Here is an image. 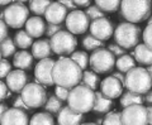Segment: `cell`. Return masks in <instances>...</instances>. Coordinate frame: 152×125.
<instances>
[{
  "label": "cell",
  "instance_id": "25",
  "mask_svg": "<svg viewBox=\"0 0 152 125\" xmlns=\"http://www.w3.org/2000/svg\"><path fill=\"white\" fill-rule=\"evenodd\" d=\"M14 42H15L18 48H20V49H27V48L33 46L34 38L28 34L26 31H18L15 34H14Z\"/></svg>",
  "mask_w": 152,
  "mask_h": 125
},
{
  "label": "cell",
  "instance_id": "18",
  "mask_svg": "<svg viewBox=\"0 0 152 125\" xmlns=\"http://www.w3.org/2000/svg\"><path fill=\"white\" fill-rule=\"evenodd\" d=\"M84 121V114L76 113L69 105L64 106L61 111L57 114V123L58 125H81Z\"/></svg>",
  "mask_w": 152,
  "mask_h": 125
},
{
  "label": "cell",
  "instance_id": "22",
  "mask_svg": "<svg viewBox=\"0 0 152 125\" xmlns=\"http://www.w3.org/2000/svg\"><path fill=\"white\" fill-rule=\"evenodd\" d=\"M33 60H34V57H33L32 52H28L27 49H22L13 56V65L15 68L28 71L32 68Z\"/></svg>",
  "mask_w": 152,
  "mask_h": 125
},
{
  "label": "cell",
  "instance_id": "53",
  "mask_svg": "<svg viewBox=\"0 0 152 125\" xmlns=\"http://www.w3.org/2000/svg\"><path fill=\"white\" fill-rule=\"evenodd\" d=\"M14 1H18V3H29V0H14Z\"/></svg>",
  "mask_w": 152,
  "mask_h": 125
},
{
  "label": "cell",
  "instance_id": "7",
  "mask_svg": "<svg viewBox=\"0 0 152 125\" xmlns=\"http://www.w3.org/2000/svg\"><path fill=\"white\" fill-rule=\"evenodd\" d=\"M20 96L24 100V102L32 109L43 108L48 100V94L46 91V87L37 81L27 84L26 87L22 90Z\"/></svg>",
  "mask_w": 152,
  "mask_h": 125
},
{
  "label": "cell",
  "instance_id": "10",
  "mask_svg": "<svg viewBox=\"0 0 152 125\" xmlns=\"http://www.w3.org/2000/svg\"><path fill=\"white\" fill-rule=\"evenodd\" d=\"M122 121L124 125H148V111L142 104L123 108Z\"/></svg>",
  "mask_w": 152,
  "mask_h": 125
},
{
  "label": "cell",
  "instance_id": "37",
  "mask_svg": "<svg viewBox=\"0 0 152 125\" xmlns=\"http://www.w3.org/2000/svg\"><path fill=\"white\" fill-rule=\"evenodd\" d=\"M12 72V63L7 58H1L0 61V77L7 78V76Z\"/></svg>",
  "mask_w": 152,
  "mask_h": 125
},
{
  "label": "cell",
  "instance_id": "36",
  "mask_svg": "<svg viewBox=\"0 0 152 125\" xmlns=\"http://www.w3.org/2000/svg\"><path fill=\"white\" fill-rule=\"evenodd\" d=\"M85 13L88 14V17L90 18V20H95V19H99V18H104L105 17V12H103L100 8H99L96 4H94V5H89L86 8V10Z\"/></svg>",
  "mask_w": 152,
  "mask_h": 125
},
{
  "label": "cell",
  "instance_id": "40",
  "mask_svg": "<svg viewBox=\"0 0 152 125\" xmlns=\"http://www.w3.org/2000/svg\"><path fill=\"white\" fill-rule=\"evenodd\" d=\"M143 43H146L150 48H152V24H147V27L143 29Z\"/></svg>",
  "mask_w": 152,
  "mask_h": 125
},
{
  "label": "cell",
  "instance_id": "2",
  "mask_svg": "<svg viewBox=\"0 0 152 125\" xmlns=\"http://www.w3.org/2000/svg\"><path fill=\"white\" fill-rule=\"evenodd\" d=\"M152 0H122L119 15L129 23H141L151 17Z\"/></svg>",
  "mask_w": 152,
  "mask_h": 125
},
{
  "label": "cell",
  "instance_id": "9",
  "mask_svg": "<svg viewBox=\"0 0 152 125\" xmlns=\"http://www.w3.org/2000/svg\"><path fill=\"white\" fill-rule=\"evenodd\" d=\"M115 56H114L108 48L93 51L90 55V67L96 73H108L115 67Z\"/></svg>",
  "mask_w": 152,
  "mask_h": 125
},
{
  "label": "cell",
  "instance_id": "49",
  "mask_svg": "<svg viewBox=\"0 0 152 125\" xmlns=\"http://www.w3.org/2000/svg\"><path fill=\"white\" fill-rule=\"evenodd\" d=\"M147 111H148V125H152V105L147 106Z\"/></svg>",
  "mask_w": 152,
  "mask_h": 125
},
{
  "label": "cell",
  "instance_id": "20",
  "mask_svg": "<svg viewBox=\"0 0 152 125\" xmlns=\"http://www.w3.org/2000/svg\"><path fill=\"white\" fill-rule=\"evenodd\" d=\"M32 55L36 60H39V61L45 60V58H50L51 55H53L50 39H38V41H36L32 46Z\"/></svg>",
  "mask_w": 152,
  "mask_h": 125
},
{
  "label": "cell",
  "instance_id": "34",
  "mask_svg": "<svg viewBox=\"0 0 152 125\" xmlns=\"http://www.w3.org/2000/svg\"><path fill=\"white\" fill-rule=\"evenodd\" d=\"M70 58L74 60L84 71L86 70L88 66H90V57L85 51H75L74 53L71 55Z\"/></svg>",
  "mask_w": 152,
  "mask_h": 125
},
{
  "label": "cell",
  "instance_id": "35",
  "mask_svg": "<svg viewBox=\"0 0 152 125\" xmlns=\"http://www.w3.org/2000/svg\"><path fill=\"white\" fill-rule=\"evenodd\" d=\"M103 125H124L122 121V113L119 111H109L104 116Z\"/></svg>",
  "mask_w": 152,
  "mask_h": 125
},
{
  "label": "cell",
  "instance_id": "32",
  "mask_svg": "<svg viewBox=\"0 0 152 125\" xmlns=\"http://www.w3.org/2000/svg\"><path fill=\"white\" fill-rule=\"evenodd\" d=\"M95 4L105 13H114L119 10L122 0H95Z\"/></svg>",
  "mask_w": 152,
  "mask_h": 125
},
{
  "label": "cell",
  "instance_id": "46",
  "mask_svg": "<svg viewBox=\"0 0 152 125\" xmlns=\"http://www.w3.org/2000/svg\"><path fill=\"white\" fill-rule=\"evenodd\" d=\"M74 1L80 8H88L90 5V3H91V0H74Z\"/></svg>",
  "mask_w": 152,
  "mask_h": 125
},
{
  "label": "cell",
  "instance_id": "52",
  "mask_svg": "<svg viewBox=\"0 0 152 125\" xmlns=\"http://www.w3.org/2000/svg\"><path fill=\"white\" fill-rule=\"evenodd\" d=\"M147 71H148V73H150V76H151V78H152V65L147 66Z\"/></svg>",
  "mask_w": 152,
  "mask_h": 125
},
{
  "label": "cell",
  "instance_id": "4",
  "mask_svg": "<svg viewBox=\"0 0 152 125\" xmlns=\"http://www.w3.org/2000/svg\"><path fill=\"white\" fill-rule=\"evenodd\" d=\"M142 34L143 32L140 25L129 22H122L117 25L113 38L114 42L118 43L121 47L126 49H132L140 44Z\"/></svg>",
  "mask_w": 152,
  "mask_h": 125
},
{
  "label": "cell",
  "instance_id": "43",
  "mask_svg": "<svg viewBox=\"0 0 152 125\" xmlns=\"http://www.w3.org/2000/svg\"><path fill=\"white\" fill-rule=\"evenodd\" d=\"M0 89H1V94H0V99H1V101H4L5 99H9L12 96L13 91L8 87L7 82H4V81H0Z\"/></svg>",
  "mask_w": 152,
  "mask_h": 125
},
{
  "label": "cell",
  "instance_id": "44",
  "mask_svg": "<svg viewBox=\"0 0 152 125\" xmlns=\"http://www.w3.org/2000/svg\"><path fill=\"white\" fill-rule=\"evenodd\" d=\"M8 27L9 25L4 20L0 22V29H1V33H0V41H4V39H7L8 38V34H9Z\"/></svg>",
  "mask_w": 152,
  "mask_h": 125
},
{
  "label": "cell",
  "instance_id": "6",
  "mask_svg": "<svg viewBox=\"0 0 152 125\" xmlns=\"http://www.w3.org/2000/svg\"><path fill=\"white\" fill-rule=\"evenodd\" d=\"M29 8L26 7V4L14 1L12 4L7 5L5 9H3L0 13L1 20H4L13 29H19L29 19Z\"/></svg>",
  "mask_w": 152,
  "mask_h": 125
},
{
  "label": "cell",
  "instance_id": "31",
  "mask_svg": "<svg viewBox=\"0 0 152 125\" xmlns=\"http://www.w3.org/2000/svg\"><path fill=\"white\" fill-rule=\"evenodd\" d=\"M62 102L64 101H61V100L57 97L56 95H52L48 97V100H47V102L45 104V111L47 113H50L52 115H56V114H58L61 111V109H62Z\"/></svg>",
  "mask_w": 152,
  "mask_h": 125
},
{
  "label": "cell",
  "instance_id": "42",
  "mask_svg": "<svg viewBox=\"0 0 152 125\" xmlns=\"http://www.w3.org/2000/svg\"><path fill=\"white\" fill-rule=\"evenodd\" d=\"M13 108L23 109V110H26V111H31V110H32V108H29V106H28V105L24 102V100L22 99L20 95L15 96V99H14V101H13Z\"/></svg>",
  "mask_w": 152,
  "mask_h": 125
},
{
  "label": "cell",
  "instance_id": "41",
  "mask_svg": "<svg viewBox=\"0 0 152 125\" xmlns=\"http://www.w3.org/2000/svg\"><path fill=\"white\" fill-rule=\"evenodd\" d=\"M62 29H64L62 24H51V23H48V24H47L46 36L48 38H52L56 34V33H58L60 31H62Z\"/></svg>",
  "mask_w": 152,
  "mask_h": 125
},
{
  "label": "cell",
  "instance_id": "1",
  "mask_svg": "<svg viewBox=\"0 0 152 125\" xmlns=\"http://www.w3.org/2000/svg\"><path fill=\"white\" fill-rule=\"evenodd\" d=\"M83 75L84 70L74 60L67 57H61L58 61H56L52 71V77L56 86H62L70 90L80 85V81H83Z\"/></svg>",
  "mask_w": 152,
  "mask_h": 125
},
{
  "label": "cell",
  "instance_id": "21",
  "mask_svg": "<svg viewBox=\"0 0 152 125\" xmlns=\"http://www.w3.org/2000/svg\"><path fill=\"white\" fill-rule=\"evenodd\" d=\"M131 55L134 57L137 63H140L142 66L152 65V48H150L146 43H140Z\"/></svg>",
  "mask_w": 152,
  "mask_h": 125
},
{
  "label": "cell",
  "instance_id": "24",
  "mask_svg": "<svg viewBox=\"0 0 152 125\" xmlns=\"http://www.w3.org/2000/svg\"><path fill=\"white\" fill-rule=\"evenodd\" d=\"M115 67L118 71L123 72V73H127V72H129L132 68H134L136 67V60L134 57L132 55H123L121 57H118L117 58V62H115Z\"/></svg>",
  "mask_w": 152,
  "mask_h": 125
},
{
  "label": "cell",
  "instance_id": "16",
  "mask_svg": "<svg viewBox=\"0 0 152 125\" xmlns=\"http://www.w3.org/2000/svg\"><path fill=\"white\" fill-rule=\"evenodd\" d=\"M123 87H124V85L112 75L108 76L107 78H104L100 84V91L107 97L112 100L121 97L123 95Z\"/></svg>",
  "mask_w": 152,
  "mask_h": 125
},
{
  "label": "cell",
  "instance_id": "27",
  "mask_svg": "<svg viewBox=\"0 0 152 125\" xmlns=\"http://www.w3.org/2000/svg\"><path fill=\"white\" fill-rule=\"evenodd\" d=\"M0 52H1V58H9L17 53V44L14 42V38H7L0 42Z\"/></svg>",
  "mask_w": 152,
  "mask_h": 125
},
{
  "label": "cell",
  "instance_id": "3",
  "mask_svg": "<svg viewBox=\"0 0 152 125\" xmlns=\"http://www.w3.org/2000/svg\"><path fill=\"white\" fill-rule=\"evenodd\" d=\"M95 104V91L85 84H80L71 89L67 105L76 113L86 114L94 109Z\"/></svg>",
  "mask_w": 152,
  "mask_h": 125
},
{
  "label": "cell",
  "instance_id": "33",
  "mask_svg": "<svg viewBox=\"0 0 152 125\" xmlns=\"http://www.w3.org/2000/svg\"><path fill=\"white\" fill-rule=\"evenodd\" d=\"M83 84H85L86 86H89L90 89L93 90H96V87L102 84L99 76L96 75L95 71H89V70H85L84 71V75H83Z\"/></svg>",
  "mask_w": 152,
  "mask_h": 125
},
{
  "label": "cell",
  "instance_id": "23",
  "mask_svg": "<svg viewBox=\"0 0 152 125\" xmlns=\"http://www.w3.org/2000/svg\"><path fill=\"white\" fill-rule=\"evenodd\" d=\"M113 108V100L107 97L102 91L95 92V104L93 111L98 114H108Z\"/></svg>",
  "mask_w": 152,
  "mask_h": 125
},
{
  "label": "cell",
  "instance_id": "55",
  "mask_svg": "<svg viewBox=\"0 0 152 125\" xmlns=\"http://www.w3.org/2000/svg\"><path fill=\"white\" fill-rule=\"evenodd\" d=\"M81 125H98L96 123H85V124H81Z\"/></svg>",
  "mask_w": 152,
  "mask_h": 125
},
{
  "label": "cell",
  "instance_id": "26",
  "mask_svg": "<svg viewBox=\"0 0 152 125\" xmlns=\"http://www.w3.org/2000/svg\"><path fill=\"white\" fill-rule=\"evenodd\" d=\"M143 101H145L143 95L134 94L128 90L126 92H123V95L121 96V105L123 108H127L129 105H134V104H143Z\"/></svg>",
  "mask_w": 152,
  "mask_h": 125
},
{
  "label": "cell",
  "instance_id": "15",
  "mask_svg": "<svg viewBox=\"0 0 152 125\" xmlns=\"http://www.w3.org/2000/svg\"><path fill=\"white\" fill-rule=\"evenodd\" d=\"M67 15H69V9L60 1H52L45 13V18L47 23L51 24H62L64 22H66Z\"/></svg>",
  "mask_w": 152,
  "mask_h": 125
},
{
  "label": "cell",
  "instance_id": "5",
  "mask_svg": "<svg viewBox=\"0 0 152 125\" xmlns=\"http://www.w3.org/2000/svg\"><path fill=\"white\" fill-rule=\"evenodd\" d=\"M124 87L138 95H146L152 90V78L148 71L143 67H134L126 73Z\"/></svg>",
  "mask_w": 152,
  "mask_h": 125
},
{
  "label": "cell",
  "instance_id": "48",
  "mask_svg": "<svg viewBox=\"0 0 152 125\" xmlns=\"http://www.w3.org/2000/svg\"><path fill=\"white\" fill-rule=\"evenodd\" d=\"M143 97H145V101H146L147 104L152 105V90H150L148 92H147V94L143 96Z\"/></svg>",
  "mask_w": 152,
  "mask_h": 125
},
{
  "label": "cell",
  "instance_id": "28",
  "mask_svg": "<svg viewBox=\"0 0 152 125\" xmlns=\"http://www.w3.org/2000/svg\"><path fill=\"white\" fill-rule=\"evenodd\" d=\"M104 44H105V43L100 39H98L96 37H94L91 33H86V36L83 37V47L86 51L100 49V48H104Z\"/></svg>",
  "mask_w": 152,
  "mask_h": 125
},
{
  "label": "cell",
  "instance_id": "51",
  "mask_svg": "<svg viewBox=\"0 0 152 125\" xmlns=\"http://www.w3.org/2000/svg\"><path fill=\"white\" fill-rule=\"evenodd\" d=\"M13 0H0V4L4 7V5H9V4H12Z\"/></svg>",
  "mask_w": 152,
  "mask_h": 125
},
{
  "label": "cell",
  "instance_id": "8",
  "mask_svg": "<svg viewBox=\"0 0 152 125\" xmlns=\"http://www.w3.org/2000/svg\"><path fill=\"white\" fill-rule=\"evenodd\" d=\"M50 42L53 53L58 56L72 55L77 46V39H76L75 34H72L67 29H62L56 33L53 37L50 38Z\"/></svg>",
  "mask_w": 152,
  "mask_h": 125
},
{
  "label": "cell",
  "instance_id": "17",
  "mask_svg": "<svg viewBox=\"0 0 152 125\" xmlns=\"http://www.w3.org/2000/svg\"><path fill=\"white\" fill-rule=\"evenodd\" d=\"M5 82L8 85V87L13 92H15V94L22 92V90L24 89L28 84V75L26 73V71L15 68L7 76Z\"/></svg>",
  "mask_w": 152,
  "mask_h": 125
},
{
  "label": "cell",
  "instance_id": "38",
  "mask_svg": "<svg viewBox=\"0 0 152 125\" xmlns=\"http://www.w3.org/2000/svg\"><path fill=\"white\" fill-rule=\"evenodd\" d=\"M70 89L67 87H62V86H56L55 89V95L58 97L61 101H67L69 95H70Z\"/></svg>",
  "mask_w": 152,
  "mask_h": 125
},
{
  "label": "cell",
  "instance_id": "50",
  "mask_svg": "<svg viewBox=\"0 0 152 125\" xmlns=\"http://www.w3.org/2000/svg\"><path fill=\"white\" fill-rule=\"evenodd\" d=\"M8 110V106H7V104H4V102H1L0 104V115L1 114H4Z\"/></svg>",
  "mask_w": 152,
  "mask_h": 125
},
{
  "label": "cell",
  "instance_id": "45",
  "mask_svg": "<svg viewBox=\"0 0 152 125\" xmlns=\"http://www.w3.org/2000/svg\"><path fill=\"white\" fill-rule=\"evenodd\" d=\"M57 1H60L61 4H64V5L69 9V10H76V8H77V5L75 4L74 0H57Z\"/></svg>",
  "mask_w": 152,
  "mask_h": 125
},
{
  "label": "cell",
  "instance_id": "29",
  "mask_svg": "<svg viewBox=\"0 0 152 125\" xmlns=\"http://www.w3.org/2000/svg\"><path fill=\"white\" fill-rule=\"evenodd\" d=\"M52 0H29V10L34 15H45L47 8L51 5Z\"/></svg>",
  "mask_w": 152,
  "mask_h": 125
},
{
  "label": "cell",
  "instance_id": "39",
  "mask_svg": "<svg viewBox=\"0 0 152 125\" xmlns=\"http://www.w3.org/2000/svg\"><path fill=\"white\" fill-rule=\"evenodd\" d=\"M108 49L112 52V53L115 56V57H121V56H123V55H126L127 53V49L126 48H123V47H121L118 43H110V44L108 46Z\"/></svg>",
  "mask_w": 152,
  "mask_h": 125
},
{
  "label": "cell",
  "instance_id": "47",
  "mask_svg": "<svg viewBox=\"0 0 152 125\" xmlns=\"http://www.w3.org/2000/svg\"><path fill=\"white\" fill-rule=\"evenodd\" d=\"M112 76H114L117 80H119L124 85V81H126V75L123 73V72H121V71H118V72H114V73H112Z\"/></svg>",
  "mask_w": 152,
  "mask_h": 125
},
{
  "label": "cell",
  "instance_id": "13",
  "mask_svg": "<svg viewBox=\"0 0 152 125\" xmlns=\"http://www.w3.org/2000/svg\"><path fill=\"white\" fill-rule=\"evenodd\" d=\"M89 31L94 37H96L98 39H100V41L104 42V41L110 39V38L114 36V31H115V28H114L110 19L104 17V18H99V19L93 20L91 24H90V29Z\"/></svg>",
  "mask_w": 152,
  "mask_h": 125
},
{
  "label": "cell",
  "instance_id": "11",
  "mask_svg": "<svg viewBox=\"0 0 152 125\" xmlns=\"http://www.w3.org/2000/svg\"><path fill=\"white\" fill-rule=\"evenodd\" d=\"M90 24H91V20L88 17V14L83 10H77V9L70 12L65 22L66 29L75 36L86 33L88 29H90Z\"/></svg>",
  "mask_w": 152,
  "mask_h": 125
},
{
  "label": "cell",
  "instance_id": "30",
  "mask_svg": "<svg viewBox=\"0 0 152 125\" xmlns=\"http://www.w3.org/2000/svg\"><path fill=\"white\" fill-rule=\"evenodd\" d=\"M29 125H55V119L47 111L37 113L31 118Z\"/></svg>",
  "mask_w": 152,
  "mask_h": 125
},
{
  "label": "cell",
  "instance_id": "14",
  "mask_svg": "<svg viewBox=\"0 0 152 125\" xmlns=\"http://www.w3.org/2000/svg\"><path fill=\"white\" fill-rule=\"evenodd\" d=\"M31 119L26 110L12 108L0 115V125H29Z\"/></svg>",
  "mask_w": 152,
  "mask_h": 125
},
{
  "label": "cell",
  "instance_id": "54",
  "mask_svg": "<svg viewBox=\"0 0 152 125\" xmlns=\"http://www.w3.org/2000/svg\"><path fill=\"white\" fill-rule=\"evenodd\" d=\"M147 23H148V24H152V14H151V17L147 19Z\"/></svg>",
  "mask_w": 152,
  "mask_h": 125
},
{
  "label": "cell",
  "instance_id": "12",
  "mask_svg": "<svg viewBox=\"0 0 152 125\" xmlns=\"http://www.w3.org/2000/svg\"><path fill=\"white\" fill-rule=\"evenodd\" d=\"M56 63L55 60L45 58L41 60L34 67V81L43 85L45 87H51L55 85L53 77H52V71H53V66Z\"/></svg>",
  "mask_w": 152,
  "mask_h": 125
},
{
  "label": "cell",
  "instance_id": "19",
  "mask_svg": "<svg viewBox=\"0 0 152 125\" xmlns=\"http://www.w3.org/2000/svg\"><path fill=\"white\" fill-rule=\"evenodd\" d=\"M47 25L46 22L41 17L34 15L28 19V22L26 23V32L33 38H39L43 34H46Z\"/></svg>",
  "mask_w": 152,
  "mask_h": 125
}]
</instances>
